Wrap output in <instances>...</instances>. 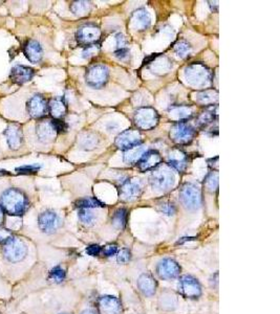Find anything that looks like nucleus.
I'll use <instances>...</instances> for the list:
<instances>
[{
  "label": "nucleus",
  "mask_w": 280,
  "mask_h": 314,
  "mask_svg": "<svg viewBox=\"0 0 280 314\" xmlns=\"http://www.w3.org/2000/svg\"><path fill=\"white\" fill-rule=\"evenodd\" d=\"M29 205L30 202L26 193L16 188L6 190L0 197V206L9 215L21 216L27 212Z\"/></svg>",
  "instance_id": "f257e3e1"
},
{
  "label": "nucleus",
  "mask_w": 280,
  "mask_h": 314,
  "mask_svg": "<svg viewBox=\"0 0 280 314\" xmlns=\"http://www.w3.org/2000/svg\"><path fill=\"white\" fill-rule=\"evenodd\" d=\"M185 79L188 84L196 88H205L212 82L211 71L201 62H193L185 69Z\"/></svg>",
  "instance_id": "f03ea898"
},
{
  "label": "nucleus",
  "mask_w": 280,
  "mask_h": 314,
  "mask_svg": "<svg viewBox=\"0 0 280 314\" xmlns=\"http://www.w3.org/2000/svg\"><path fill=\"white\" fill-rule=\"evenodd\" d=\"M180 199L187 209L195 211L201 207L203 202L202 191L194 183H185L180 191Z\"/></svg>",
  "instance_id": "7ed1b4c3"
},
{
  "label": "nucleus",
  "mask_w": 280,
  "mask_h": 314,
  "mask_svg": "<svg viewBox=\"0 0 280 314\" xmlns=\"http://www.w3.org/2000/svg\"><path fill=\"white\" fill-rule=\"evenodd\" d=\"M109 69L104 64H93L85 73V82L93 89H101L107 84Z\"/></svg>",
  "instance_id": "20e7f679"
},
{
  "label": "nucleus",
  "mask_w": 280,
  "mask_h": 314,
  "mask_svg": "<svg viewBox=\"0 0 280 314\" xmlns=\"http://www.w3.org/2000/svg\"><path fill=\"white\" fill-rule=\"evenodd\" d=\"M28 253V247L22 240L14 236L4 244L5 258L12 263H18L25 260Z\"/></svg>",
  "instance_id": "39448f33"
},
{
  "label": "nucleus",
  "mask_w": 280,
  "mask_h": 314,
  "mask_svg": "<svg viewBox=\"0 0 280 314\" xmlns=\"http://www.w3.org/2000/svg\"><path fill=\"white\" fill-rule=\"evenodd\" d=\"M133 121L138 129L151 130L159 124L160 115L153 107H141L135 111Z\"/></svg>",
  "instance_id": "423d86ee"
},
{
  "label": "nucleus",
  "mask_w": 280,
  "mask_h": 314,
  "mask_svg": "<svg viewBox=\"0 0 280 314\" xmlns=\"http://www.w3.org/2000/svg\"><path fill=\"white\" fill-rule=\"evenodd\" d=\"M196 134L194 128L187 122H178L171 128L170 137L172 141L182 146L190 144Z\"/></svg>",
  "instance_id": "0eeeda50"
},
{
  "label": "nucleus",
  "mask_w": 280,
  "mask_h": 314,
  "mask_svg": "<svg viewBox=\"0 0 280 314\" xmlns=\"http://www.w3.org/2000/svg\"><path fill=\"white\" fill-rule=\"evenodd\" d=\"M176 177L171 169L163 168L159 170H154V173L150 176L151 187L158 191H167L173 187Z\"/></svg>",
  "instance_id": "6e6552de"
},
{
  "label": "nucleus",
  "mask_w": 280,
  "mask_h": 314,
  "mask_svg": "<svg viewBox=\"0 0 280 314\" xmlns=\"http://www.w3.org/2000/svg\"><path fill=\"white\" fill-rule=\"evenodd\" d=\"M101 37V31L95 23H86L80 27L76 34L77 41L84 46L97 44Z\"/></svg>",
  "instance_id": "1a4fd4ad"
},
{
  "label": "nucleus",
  "mask_w": 280,
  "mask_h": 314,
  "mask_svg": "<svg viewBox=\"0 0 280 314\" xmlns=\"http://www.w3.org/2000/svg\"><path fill=\"white\" fill-rule=\"evenodd\" d=\"M142 135L138 130L128 129L121 132L115 138V146L123 151H127L142 145Z\"/></svg>",
  "instance_id": "9d476101"
},
{
  "label": "nucleus",
  "mask_w": 280,
  "mask_h": 314,
  "mask_svg": "<svg viewBox=\"0 0 280 314\" xmlns=\"http://www.w3.org/2000/svg\"><path fill=\"white\" fill-rule=\"evenodd\" d=\"M38 225L42 232L54 234L61 226V219L57 213L48 209V211H44L39 215Z\"/></svg>",
  "instance_id": "9b49d317"
},
{
  "label": "nucleus",
  "mask_w": 280,
  "mask_h": 314,
  "mask_svg": "<svg viewBox=\"0 0 280 314\" xmlns=\"http://www.w3.org/2000/svg\"><path fill=\"white\" fill-rule=\"evenodd\" d=\"M179 290L181 294L187 298H197L202 294L201 284L191 275H184L181 277Z\"/></svg>",
  "instance_id": "f8f14e48"
},
{
  "label": "nucleus",
  "mask_w": 280,
  "mask_h": 314,
  "mask_svg": "<svg viewBox=\"0 0 280 314\" xmlns=\"http://www.w3.org/2000/svg\"><path fill=\"white\" fill-rule=\"evenodd\" d=\"M143 192V187L136 179L123 180L120 185V196L124 201H133L141 196Z\"/></svg>",
  "instance_id": "ddd939ff"
},
{
  "label": "nucleus",
  "mask_w": 280,
  "mask_h": 314,
  "mask_svg": "<svg viewBox=\"0 0 280 314\" xmlns=\"http://www.w3.org/2000/svg\"><path fill=\"white\" fill-rule=\"evenodd\" d=\"M28 113L34 119H41L49 112V104L41 95L33 96L27 103Z\"/></svg>",
  "instance_id": "4468645a"
},
{
  "label": "nucleus",
  "mask_w": 280,
  "mask_h": 314,
  "mask_svg": "<svg viewBox=\"0 0 280 314\" xmlns=\"http://www.w3.org/2000/svg\"><path fill=\"white\" fill-rule=\"evenodd\" d=\"M162 164V156L157 150L145 151L142 157L136 162L137 168L142 172L154 171Z\"/></svg>",
  "instance_id": "2eb2a0df"
},
{
  "label": "nucleus",
  "mask_w": 280,
  "mask_h": 314,
  "mask_svg": "<svg viewBox=\"0 0 280 314\" xmlns=\"http://www.w3.org/2000/svg\"><path fill=\"white\" fill-rule=\"evenodd\" d=\"M181 267L172 259L162 260L157 267V273L163 280H171L180 275Z\"/></svg>",
  "instance_id": "dca6fc26"
},
{
  "label": "nucleus",
  "mask_w": 280,
  "mask_h": 314,
  "mask_svg": "<svg viewBox=\"0 0 280 314\" xmlns=\"http://www.w3.org/2000/svg\"><path fill=\"white\" fill-rule=\"evenodd\" d=\"M7 142L11 150H18L23 143V133L20 125L10 124L5 130Z\"/></svg>",
  "instance_id": "f3484780"
},
{
  "label": "nucleus",
  "mask_w": 280,
  "mask_h": 314,
  "mask_svg": "<svg viewBox=\"0 0 280 314\" xmlns=\"http://www.w3.org/2000/svg\"><path fill=\"white\" fill-rule=\"evenodd\" d=\"M35 76V71L32 67L26 66V65H15L11 71L10 78L16 84H25L33 79Z\"/></svg>",
  "instance_id": "a211bd4d"
},
{
  "label": "nucleus",
  "mask_w": 280,
  "mask_h": 314,
  "mask_svg": "<svg viewBox=\"0 0 280 314\" xmlns=\"http://www.w3.org/2000/svg\"><path fill=\"white\" fill-rule=\"evenodd\" d=\"M151 25V17L145 9L134 11L130 17V27L134 31H145Z\"/></svg>",
  "instance_id": "6ab92c4d"
},
{
  "label": "nucleus",
  "mask_w": 280,
  "mask_h": 314,
  "mask_svg": "<svg viewBox=\"0 0 280 314\" xmlns=\"http://www.w3.org/2000/svg\"><path fill=\"white\" fill-rule=\"evenodd\" d=\"M23 53L32 63H39L43 58V49L41 44L34 39L26 41L25 46H23Z\"/></svg>",
  "instance_id": "aec40b11"
},
{
  "label": "nucleus",
  "mask_w": 280,
  "mask_h": 314,
  "mask_svg": "<svg viewBox=\"0 0 280 314\" xmlns=\"http://www.w3.org/2000/svg\"><path fill=\"white\" fill-rule=\"evenodd\" d=\"M99 308L102 314H121V303L115 296L104 295L99 298Z\"/></svg>",
  "instance_id": "412c9836"
},
{
  "label": "nucleus",
  "mask_w": 280,
  "mask_h": 314,
  "mask_svg": "<svg viewBox=\"0 0 280 314\" xmlns=\"http://www.w3.org/2000/svg\"><path fill=\"white\" fill-rule=\"evenodd\" d=\"M36 134L42 143H51L54 141L57 132L52 124V121H41L36 126Z\"/></svg>",
  "instance_id": "4be33fe9"
},
{
  "label": "nucleus",
  "mask_w": 280,
  "mask_h": 314,
  "mask_svg": "<svg viewBox=\"0 0 280 314\" xmlns=\"http://www.w3.org/2000/svg\"><path fill=\"white\" fill-rule=\"evenodd\" d=\"M137 287L146 296H153L157 291V281L153 275L144 273L138 277Z\"/></svg>",
  "instance_id": "5701e85b"
},
{
  "label": "nucleus",
  "mask_w": 280,
  "mask_h": 314,
  "mask_svg": "<svg viewBox=\"0 0 280 314\" xmlns=\"http://www.w3.org/2000/svg\"><path fill=\"white\" fill-rule=\"evenodd\" d=\"M49 112L56 120H61V118L67 112V104L63 97H57L51 100L49 103Z\"/></svg>",
  "instance_id": "b1692460"
},
{
  "label": "nucleus",
  "mask_w": 280,
  "mask_h": 314,
  "mask_svg": "<svg viewBox=\"0 0 280 314\" xmlns=\"http://www.w3.org/2000/svg\"><path fill=\"white\" fill-rule=\"evenodd\" d=\"M168 166H170L174 170H177L178 172H184L187 169V167H188V157L180 150L173 151V152L170 153L169 155Z\"/></svg>",
  "instance_id": "393cba45"
},
{
  "label": "nucleus",
  "mask_w": 280,
  "mask_h": 314,
  "mask_svg": "<svg viewBox=\"0 0 280 314\" xmlns=\"http://www.w3.org/2000/svg\"><path fill=\"white\" fill-rule=\"evenodd\" d=\"M145 152V148L139 145L134 148H131L127 151H124V161L127 165H133L139 160Z\"/></svg>",
  "instance_id": "a878e982"
},
{
  "label": "nucleus",
  "mask_w": 280,
  "mask_h": 314,
  "mask_svg": "<svg viewBox=\"0 0 280 314\" xmlns=\"http://www.w3.org/2000/svg\"><path fill=\"white\" fill-rule=\"evenodd\" d=\"M127 217H128V211L126 208H119L114 212L111 222L115 228H124L127 222Z\"/></svg>",
  "instance_id": "bb28decb"
},
{
  "label": "nucleus",
  "mask_w": 280,
  "mask_h": 314,
  "mask_svg": "<svg viewBox=\"0 0 280 314\" xmlns=\"http://www.w3.org/2000/svg\"><path fill=\"white\" fill-rule=\"evenodd\" d=\"M76 206L80 208H98V207H104L105 203L101 202L99 199L95 198V197H88V198H82L76 202Z\"/></svg>",
  "instance_id": "cd10ccee"
},
{
  "label": "nucleus",
  "mask_w": 280,
  "mask_h": 314,
  "mask_svg": "<svg viewBox=\"0 0 280 314\" xmlns=\"http://www.w3.org/2000/svg\"><path fill=\"white\" fill-rule=\"evenodd\" d=\"M196 101L198 103L205 104V105L213 104L215 101H217V91L206 89L196 95Z\"/></svg>",
  "instance_id": "c85d7f7f"
},
{
  "label": "nucleus",
  "mask_w": 280,
  "mask_h": 314,
  "mask_svg": "<svg viewBox=\"0 0 280 314\" xmlns=\"http://www.w3.org/2000/svg\"><path fill=\"white\" fill-rule=\"evenodd\" d=\"M171 115L177 114L178 115V120L179 122H185L186 119H188L189 116L192 114L191 112V108L187 107V106H183V105H180V106H174L171 107L169 110Z\"/></svg>",
  "instance_id": "c756f323"
},
{
  "label": "nucleus",
  "mask_w": 280,
  "mask_h": 314,
  "mask_svg": "<svg viewBox=\"0 0 280 314\" xmlns=\"http://www.w3.org/2000/svg\"><path fill=\"white\" fill-rule=\"evenodd\" d=\"M90 8H91V6L87 2H77V3L72 4L71 11L75 15L83 16V15L88 14V12L90 11Z\"/></svg>",
  "instance_id": "7c9ffc66"
},
{
  "label": "nucleus",
  "mask_w": 280,
  "mask_h": 314,
  "mask_svg": "<svg viewBox=\"0 0 280 314\" xmlns=\"http://www.w3.org/2000/svg\"><path fill=\"white\" fill-rule=\"evenodd\" d=\"M205 185L209 191H216L218 189V173L216 171L210 172L205 180Z\"/></svg>",
  "instance_id": "2f4dec72"
},
{
  "label": "nucleus",
  "mask_w": 280,
  "mask_h": 314,
  "mask_svg": "<svg viewBox=\"0 0 280 314\" xmlns=\"http://www.w3.org/2000/svg\"><path fill=\"white\" fill-rule=\"evenodd\" d=\"M79 219L83 224L91 225V224H93V222H95L96 217H95V215L92 214L90 209L80 208L79 209Z\"/></svg>",
  "instance_id": "473e14b6"
},
{
  "label": "nucleus",
  "mask_w": 280,
  "mask_h": 314,
  "mask_svg": "<svg viewBox=\"0 0 280 314\" xmlns=\"http://www.w3.org/2000/svg\"><path fill=\"white\" fill-rule=\"evenodd\" d=\"M190 51H191L190 44L185 40H181L174 45V53L181 58H185L186 56H188Z\"/></svg>",
  "instance_id": "72a5a7b5"
},
{
  "label": "nucleus",
  "mask_w": 280,
  "mask_h": 314,
  "mask_svg": "<svg viewBox=\"0 0 280 314\" xmlns=\"http://www.w3.org/2000/svg\"><path fill=\"white\" fill-rule=\"evenodd\" d=\"M50 278L56 283H61L65 278V270L60 266H56L50 272Z\"/></svg>",
  "instance_id": "f704fd0d"
},
{
  "label": "nucleus",
  "mask_w": 280,
  "mask_h": 314,
  "mask_svg": "<svg viewBox=\"0 0 280 314\" xmlns=\"http://www.w3.org/2000/svg\"><path fill=\"white\" fill-rule=\"evenodd\" d=\"M41 167L39 165H25L15 169V172L18 174H35L37 173Z\"/></svg>",
  "instance_id": "c9c22d12"
},
{
  "label": "nucleus",
  "mask_w": 280,
  "mask_h": 314,
  "mask_svg": "<svg viewBox=\"0 0 280 314\" xmlns=\"http://www.w3.org/2000/svg\"><path fill=\"white\" fill-rule=\"evenodd\" d=\"M160 211L166 215V216H173L177 212L176 205H174L172 202H163L160 204Z\"/></svg>",
  "instance_id": "e433bc0d"
},
{
  "label": "nucleus",
  "mask_w": 280,
  "mask_h": 314,
  "mask_svg": "<svg viewBox=\"0 0 280 314\" xmlns=\"http://www.w3.org/2000/svg\"><path fill=\"white\" fill-rule=\"evenodd\" d=\"M52 124H53V126L55 128L57 134H60V133L65 132L67 130V128H68L67 124L65 122H63L62 120L54 119V120H52Z\"/></svg>",
  "instance_id": "4c0bfd02"
},
{
  "label": "nucleus",
  "mask_w": 280,
  "mask_h": 314,
  "mask_svg": "<svg viewBox=\"0 0 280 314\" xmlns=\"http://www.w3.org/2000/svg\"><path fill=\"white\" fill-rule=\"evenodd\" d=\"M116 258H118V262L121 263V264H126L129 262L131 255H130V251L126 249V248H123L121 249L119 252H118V255H116Z\"/></svg>",
  "instance_id": "58836bf2"
},
{
  "label": "nucleus",
  "mask_w": 280,
  "mask_h": 314,
  "mask_svg": "<svg viewBox=\"0 0 280 314\" xmlns=\"http://www.w3.org/2000/svg\"><path fill=\"white\" fill-rule=\"evenodd\" d=\"M113 55H114V57L116 58V59H119L120 61H125V60L128 59V58H129L130 51L128 50L127 48H121V49L116 50Z\"/></svg>",
  "instance_id": "ea45409f"
},
{
  "label": "nucleus",
  "mask_w": 280,
  "mask_h": 314,
  "mask_svg": "<svg viewBox=\"0 0 280 314\" xmlns=\"http://www.w3.org/2000/svg\"><path fill=\"white\" fill-rule=\"evenodd\" d=\"M97 144H98L97 137L96 136H89V135L83 139V143H82L83 147L85 149H88V150L95 148L97 146Z\"/></svg>",
  "instance_id": "a19ab883"
},
{
  "label": "nucleus",
  "mask_w": 280,
  "mask_h": 314,
  "mask_svg": "<svg viewBox=\"0 0 280 314\" xmlns=\"http://www.w3.org/2000/svg\"><path fill=\"white\" fill-rule=\"evenodd\" d=\"M116 251H118V246H116L115 244H108V245L102 248L103 254L106 255V257H111V255H114Z\"/></svg>",
  "instance_id": "79ce46f5"
},
{
  "label": "nucleus",
  "mask_w": 280,
  "mask_h": 314,
  "mask_svg": "<svg viewBox=\"0 0 280 314\" xmlns=\"http://www.w3.org/2000/svg\"><path fill=\"white\" fill-rule=\"evenodd\" d=\"M86 252L87 254L91 255V257H98V255L102 252V247L99 245H96V244H92V245H89L86 248Z\"/></svg>",
  "instance_id": "37998d69"
},
{
  "label": "nucleus",
  "mask_w": 280,
  "mask_h": 314,
  "mask_svg": "<svg viewBox=\"0 0 280 314\" xmlns=\"http://www.w3.org/2000/svg\"><path fill=\"white\" fill-rule=\"evenodd\" d=\"M98 50H99V46L97 44H92V45L85 46V50L83 52V57L84 58H89L90 56L96 55Z\"/></svg>",
  "instance_id": "c03bdc74"
},
{
  "label": "nucleus",
  "mask_w": 280,
  "mask_h": 314,
  "mask_svg": "<svg viewBox=\"0 0 280 314\" xmlns=\"http://www.w3.org/2000/svg\"><path fill=\"white\" fill-rule=\"evenodd\" d=\"M115 41H116V46H118V49H121V48H125L126 45V39L124 37V35L122 34H118L115 36Z\"/></svg>",
  "instance_id": "a18cd8bd"
},
{
  "label": "nucleus",
  "mask_w": 280,
  "mask_h": 314,
  "mask_svg": "<svg viewBox=\"0 0 280 314\" xmlns=\"http://www.w3.org/2000/svg\"><path fill=\"white\" fill-rule=\"evenodd\" d=\"M12 237L11 234H9V232H7L6 230H0V244H2V245H4V244L8 241V240H10Z\"/></svg>",
  "instance_id": "49530a36"
},
{
  "label": "nucleus",
  "mask_w": 280,
  "mask_h": 314,
  "mask_svg": "<svg viewBox=\"0 0 280 314\" xmlns=\"http://www.w3.org/2000/svg\"><path fill=\"white\" fill-rule=\"evenodd\" d=\"M4 220H5V212H4L3 207L0 206V225L4 223Z\"/></svg>",
  "instance_id": "de8ad7c7"
},
{
  "label": "nucleus",
  "mask_w": 280,
  "mask_h": 314,
  "mask_svg": "<svg viewBox=\"0 0 280 314\" xmlns=\"http://www.w3.org/2000/svg\"><path fill=\"white\" fill-rule=\"evenodd\" d=\"M81 314H97V313L93 310H91V309H88V310H84Z\"/></svg>",
  "instance_id": "09e8293b"
},
{
  "label": "nucleus",
  "mask_w": 280,
  "mask_h": 314,
  "mask_svg": "<svg viewBox=\"0 0 280 314\" xmlns=\"http://www.w3.org/2000/svg\"><path fill=\"white\" fill-rule=\"evenodd\" d=\"M6 174H8V172H7V171H5V170H0V176H2V175H6Z\"/></svg>",
  "instance_id": "8fccbe9b"
},
{
  "label": "nucleus",
  "mask_w": 280,
  "mask_h": 314,
  "mask_svg": "<svg viewBox=\"0 0 280 314\" xmlns=\"http://www.w3.org/2000/svg\"><path fill=\"white\" fill-rule=\"evenodd\" d=\"M63 314H66V313H63Z\"/></svg>",
  "instance_id": "3c124183"
}]
</instances>
